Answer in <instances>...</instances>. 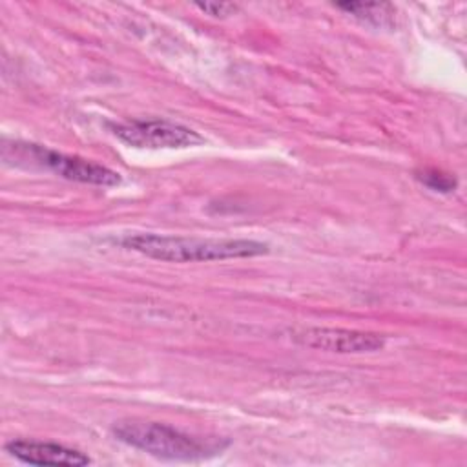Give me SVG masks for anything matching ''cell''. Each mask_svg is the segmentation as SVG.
Listing matches in <instances>:
<instances>
[{
  "label": "cell",
  "instance_id": "cell-1",
  "mask_svg": "<svg viewBox=\"0 0 467 467\" xmlns=\"http://www.w3.org/2000/svg\"><path fill=\"white\" fill-rule=\"evenodd\" d=\"M128 250L170 263H202L254 257L268 252V244L254 239H204L159 234H133L120 239Z\"/></svg>",
  "mask_w": 467,
  "mask_h": 467
},
{
  "label": "cell",
  "instance_id": "cell-2",
  "mask_svg": "<svg viewBox=\"0 0 467 467\" xmlns=\"http://www.w3.org/2000/svg\"><path fill=\"white\" fill-rule=\"evenodd\" d=\"M113 434L122 443L144 451L155 458L177 462L202 460L221 452L226 447V443L217 440H202L157 421H120L113 427Z\"/></svg>",
  "mask_w": 467,
  "mask_h": 467
},
{
  "label": "cell",
  "instance_id": "cell-3",
  "mask_svg": "<svg viewBox=\"0 0 467 467\" xmlns=\"http://www.w3.org/2000/svg\"><path fill=\"white\" fill-rule=\"evenodd\" d=\"M13 146H15L13 150H15L16 161H29L31 164L51 170L53 173L64 179L84 182V184H95V186H115L120 182V175L102 164H97L80 157L66 155L38 144H13Z\"/></svg>",
  "mask_w": 467,
  "mask_h": 467
},
{
  "label": "cell",
  "instance_id": "cell-4",
  "mask_svg": "<svg viewBox=\"0 0 467 467\" xmlns=\"http://www.w3.org/2000/svg\"><path fill=\"white\" fill-rule=\"evenodd\" d=\"M115 137L135 148H186L199 144L202 139L197 131L170 120H126L111 126Z\"/></svg>",
  "mask_w": 467,
  "mask_h": 467
},
{
  "label": "cell",
  "instance_id": "cell-5",
  "mask_svg": "<svg viewBox=\"0 0 467 467\" xmlns=\"http://www.w3.org/2000/svg\"><path fill=\"white\" fill-rule=\"evenodd\" d=\"M294 341L299 345L339 352V354H363L383 348L385 337L374 332L361 330H347V328H327V327H310L294 332Z\"/></svg>",
  "mask_w": 467,
  "mask_h": 467
},
{
  "label": "cell",
  "instance_id": "cell-6",
  "mask_svg": "<svg viewBox=\"0 0 467 467\" xmlns=\"http://www.w3.org/2000/svg\"><path fill=\"white\" fill-rule=\"evenodd\" d=\"M5 451L29 465H69L82 467L91 463V458L78 449L66 447L55 441L40 440H11L5 443Z\"/></svg>",
  "mask_w": 467,
  "mask_h": 467
},
{
  "label": "cell",
  "instance_id": "cell-7",
  "mask_svg": "<svg viewBox=\"0 0 467 467\" xmlns=\"http://www.w3.org/2000/svg\"><path fill=\"white\" fill-rule=\"evenodd\" d=\"M337 9H343L350 13L352 16L363 20V22H372L378 26L387 24L390 18L392 11L389 4H358V2H348V4H337Z\"/></svg>",
  "mask_w": 467,
  "mask_h": 467
},
{
  "label": "cell",
  "instance_id": "cell-8",
  "mask_svg": "<svg viewBox=\"0 0 467 467\" xmlns=\"http://www.w3.org/2000/svg\"><path fill=\"white\" fill-rule=\"evenodd\" d=\"M418 179L429 186L434 192H452L456 188V179L451 175H445L436 170H425L418 175Z\"/></svg>",
  "mask_w": 467,
  "mask_h": 467
},
{
  "label": "cell",
  "instance_id": "cell-9",
  "mask_svg": "<svg viewBox=\"0 0 467 467\" xmlns=\"http://www.w3.org/2000/svg\"><path fill=\"white\" fill-rule=\"evenodd\" d=\"M195 7L201 9L206 15H212V16H226V15H230V13H234L237 9V5L226 4V2H223V4L204 2V4H195Z\"/></svg>",
  "mask_w": 467,
  "mask_h": 467
}]
</instances>
